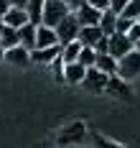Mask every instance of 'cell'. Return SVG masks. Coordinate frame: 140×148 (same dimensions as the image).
I'll return each mask as SVG.
<instances>
[{"label":"cell","instance_id":"cell-12","mask_svg":"<svg viewBox=\"0 0 140 148\" xmlns=\"http://www.w3.org/2000/svg\"><path fill=\"white\" fill-rule=\"evenodd\" d=\"M102 36H105V33H102L99 26H82V28H79L77 41H79L82 46H92V49H94V44H97Z\"/></svg>","mask_w":140,"mask_h":148},{"label":"cell","instance_id":"cell-8","mask_svg":"<svg viewBox=\"0 0 140 148\" xmlns=\"http://www.w3.org/2000/svg\"><path fill=\"white\" fill-rule=\"evenodd\" d=\"M74 15H77L79 26H99V18H102V10H97V8H92V5H82V8H77L74 10Z\"/></svg>","mask_w":140,"mask_h":148},{"label":"cell","instance_id":"cell-9","mask_svg":"<svg viewBox=\"0 0 140 148\" xmlns=\"http://www.w3.org/2000/svg\"><path fill=\"white\" fill-rule=\"evenodd\" d=\"M48 46H59L56 38V31L48 28V26H36V49H48Z\"/></svg>","mask_w":140,"mask_h":148},{"label":"cell","instance_id":"cell-1","mask_svg":"<svg viewBox=\"0 0 140 148\" xmlns=\"http://www.w3.org/2000/svg\"><path fill=\"white\" fill-rule=\"evenodd\" d=\"M84 138H87V125L82 120H74V123L64 125L56 133V146L59 148H77L84 143Z\"/></svg>","mask_w":140,"mask_h":148},{"label":"cell","instance_id":"cell-36","mask_svg":"<svg viewBox=\"0 0 140 148\" xmlns=\"http://www.w3.org/2000/svg\"><path fill=\"white\" fill-rule=\"evenodd\" d=\"M77 148H84V146H77Z\"/></svg>","mask_w":140,"mask_h":148},{"label":"cell","instance_id":"cell-25","mask_svg":"<svg viewBox=\"0 0 140 148\" xmlns=\"http://www.w3.org/2000/svg\"><path fill=\"white\" fill-rule=\"evenodd\" d=\"M107 49H109V36H102V38L94 44V51H97V54H107Z\"/></svg>","mask_w":140,"mask_h":148},{"label":"cell","instance_id":"cell-5","mask_svg":"<svg viewBox=\"0 0 140 148\" xmlns=\"http://www.w3.org/2000/svg\"><path fill=\"white\" fill-rule=\"evenodd\" d=\"M107 74H102L97 66H89L87 69V74H84V79H82V87L84 89H89V92H105V87H107Z\"/></svg>","mask_w":140,"mask_h":148},{"label":"cell","instance_id":"cell-32","mask_svg":"<svg viewBox=\"0 0 140 148\" xmlns=\"http://www.w3.org/2000/svg\"><path fill=\"white\" fill-rule=\"evenodd\" d=\"M133 49H135V51H140V38L135 41V44H133Z\"/></svg>","mask_w":140,"mask_h":148},{"label":"cell","instance_id":"cell-34","mask_svg":"<svg viewBox=\"0 0 140 148\" xmlns=\"http://www.w3.org/2000/svg\"><path fill=\"white\" fill-rule=\"evenodd\" d=\"M3 26H5V21H3V18H0V31H3Z\"/></svg>","mask_w":140,"mask_h":148},{"label":"cell","instance_id":"cell-6","mask_svg":"<svg viewBox=\"0 0 140 148\" xmlns=\"http://www.w3.org/2000/svg\"><path fill=\"white\" fill-rule=\"evenodd\" d=\"M105 92L112 95V97H120V100H133V87H130V82L122 79V77H117V74H112L107 79Z\"/></svg>","mask_w":140,"mask_h":148},{"label":"cell","instance_id":"cell-18","mask_svg":"<svg viewBox=\"0 0 140 148\" xmlns=\"http://www.w3.org/2000/svg\"><path fill=\"white\" fill-rule=\"evenodd\" d=\"M20 41H18V31L10 28V26H3V31H0V46L8 51V49H13V46H18Z\"/></svg>","mask_w":140,"mask_h":148},{"label":"cell","instance_id":"cell-20","mask_svg":"<svg viewBox=\"0 0 140 148\" xmlns=\"http://www.w3.org/2000/svg\"><path fill=\"white\" fill-rule=\"evenodd\" d=\"M43 3H46V0H28V5H26V13H28V18H31V23H33V26H38V23H41Z\"/></svg>","mask_w":140,"mask_h":148},{"label":"cell","instance_id":"cell-7","mask_svg":"<svg viewBox=\"0 0 140 148\" xmlns=\"http://www.w3.org/2000/svg\"><path fill=\"white\" fill-rule=\"evenodd\" d=\"M130 51H133V41H130L125 33H112V36H109V49H107L109 56L122 59L125 54H130Z\"/></svg>","mask_w":140,"mask_h":148},{"label":"cell","instance_id":"cell-31","mask_svg":"<svg viewBox=\"0 0 140 148\" xmlns=\"http://www.w3.org/2000/svg\"><path fill=\"white\" fill-rule=\"evenodd\" d=\"M26 5H28V0H10V8H23L26 10Z\"/></svg>","mask_w":140,"mask_h":148},{"label":"cell","instance_id":"cell-33","mask_svg":"<svg viewBox=\"0 0 140 148\" xmlns=\"http://www.w3.org/2000/svg\"><path fill=\"white\" fill-rule=\"evenodd\" d=\"M5 59V49H3V46H0V61Z\"/></svg>","mask_w":140,"mask_h":148},{"label":"cell","instance_id":"cell-22","mask_svg":"<svg viewBox=\"0 0 140 148\" xmlns=\"http://www.w3.org/2000/svg\"><path fill=\"white\" fill-rule=\"evenodd\" d=\"M92 148H127V146H122V143H115V140L105 138L102 133H92Z\"/></svg>","mask_w":140,"mask_h":148},{"label":"cell","instance_id":"cell-4","mask_svg":"<svg viewBox=\"0 0 140 148\" xmlns=\"http://www.w3.org/2000/svg\"><path fill=\"white\" fill-rule=\"evenodd\" d=\"M117 77H122V79H135L140 77V51H130V54H125L122 59H117Z\"/></svg>","mask_w":140,"mask_h":148},{"label":"cell","instance_id":"cell-30","mask_svg":"<svg viewBox=\"0 0 140 148\" xmlns=\"http://www.w3.org/2000/svg\"><path fill=\"white\" fill-rule=\"evenodd\" d=\"M10 10V0H0V18Z\"/></svg>","mask_w":140,"mask_h":148},{"label":"cell","instance_id":"cell-11","mask_svg":"<svg viewBox=\"0 0 140 148\" xmlns=\"http://www.w3.org/2000/svg\"><path fill=\"white\" fill-rule=\"evenodd\" d=\"M3 61L16 64V66H28V64H31V51H28V49H23V46L18 44V46H13V49H8V51H5V59H3Z\"/></svg>","mask_w":140,"mask_h":148},{"label":"cell","instance_id":"cell-35","mask_svg":"<svg viewBox=\"0 0 140 148\" xmlns=\"http://www.w3.org/2000/svg\"><path fill=\"white\" fill-rule=\"evenodd\" d=\"M38 148H48V146H38Z\"/></svg>","mask_w":140,"mask_h":148},{"label":"cell","instance_id":"cell-17","mask_svg":"<svg viewBox=\"0 0 140 148\" xmlns=\"http://www.w3.org/2000/svg\"><path fill=\"white\" fill-rule=\"evenodd\" d=\"M99 28L105 36H112L115 28H117V13H112V10H102V18H99Z\"/></svg>","mask_w":140,"mask_h":148},{"label":"cell","instance_id":"cell-21","mask_svg":"<svg viewBox=\"0 0 140 148\" xmlns=\"http://www.w3.org/2000/svg\"><path fill=\"white\" fill-rule=\"evenodd\" d=\"M79 64L84 66V69H89V66H94V61H97V51H94L92 46H82V51H79Z\"/></svg>","mask_w":140,"mask_h":148},{"label":"cell","instance_id":"cell-13","mask_svg":"<svg viewBox=\"0 0 140 148\" xmlns=\"http://www.w3.org/2000/svg\"><path fill=\"white\" fill-rule=\"evenodd\" d=\"M3 21H5V26H10V28H20V26L31 23V18H28V13H26L23 8H10L8 13L3 15Z\"/></svg>","mask_w":140,"mask_h":148},{"label":"cell","instance_id":"cell-26","mask_svg":"<svg viewBox=\"0 0 140 148\" xmlns=\"http://www.w3.org/2000/svg\"><path fill=\"white\" fill-rule=\"evenodd\" d=\"M125 36H127V38H130V41L135 44V41H138V38H140V21H135V23L130 26V31H127Z\"/></svg>","mask_w":140,"mask_h":148},{"label":"cell","instance_id":"cell-28","mask_svg":"<svg viewBox=\"0 0 140 148\" xmlns=\"http://www.w3.org/2000/svg\"><path fill=\"white\" fill-rule=\"evenodd\" d=\"M87 5H92V8H97V10H107L109 0H87Z\"/></svg>","mask_w":140,"mask_h":148},{"label":"cell","instance_id":"cell-2","mask_svg":"<svg viewBox=\"0 0 140 148\" xmlns=\"http://www.w3.org/2000/svg\"><path fill=\"white\" fill-rule=\"evenodd\" d=\"M69 13H71V10H69V5H66L64 0H46V3H43V13H41V23L48 26V28H56ZM41 23H38V26H41Z\"/></svg>","mask_w":140,"mask_h":148},{"label":"cell","instance_id":"cell-19","mask_svg":"<svg viewBox=\"0 0 140 148\" xmlns=\"http://www.w3.org/2000/svg\"><path fill=\"white\" fill-rule=\"evenodd\" d=\"M79 51H82V44L79 41H71V44L61 46V61L64 64H74L79 59Z\"/></svg>","mask_w":140,"mask_h":148},{"label":"cell","instance_id":"cell-16","mask_svg":"<svg viewBox=\"0 0 140 148\" xmlns=\"http://www.w3.org/2000/svg\"><path fill=\"white\" fill-rule=\"evenodd\" d=\"M94 66H97L102 74H107V77L117 74V59H115V56H109V54H97Z\"/></svg>","mask_w":140,"mask_h":148},{"label":"cell","instance_id":"cell-27","mask_svg":"<svg viewBox=\"0 0 140 148\" xmlns=\"http://www.w3.org/2000/svg\"><path fill=\"white\" fill-rule=\"evenodd\" d=\"M127 3H130V0H109V10L120 15V13H122V8L127 5Z\"/></svg>","mask_w":140,"mask_h":148},{"label":"cell","instance_id":"cell-15","mask_svg":"<svg viewBox=\"0 0 140 148\" xmlns=\"http://www.w3.org/2000/svg\"><path fill=\"white\" fill-rule=\"evenodd\" d=\"M18 31V41H20V46L23 49H28V51H33L36 49V26L33 23H26V26H20Z\"/></svg>","mask_w":140,"mask_h":148},{"label":"cell","instance_id":"cell-10","mask_svg":"<svg viewBox=\"0 0 140 148\" xmlns=\"http://www.w3.org/2000/svg\"><path fill=\"white\" fill-rule=\"evenodd\" d=\"M61 56V46H48V49H33L31 51V61L36 64H54Z\"/></svg>","mask_w":140,"mask_h":148},{"label":"cell","instance_id":"cell-3","mask_svg":"<svg viewBox=\"0 0 140 148\" xmlns=\"http://www.w3.org/2000/svg\"><path fill=\"white\" fill-rule=\"evenodd\" d=\"M79 21H77V15H74V10L64 18L61 23L56 26V38H59V46H66V44H71V41H77V36H79Z\"/></svg>","mask_w":140,"mask_h":148},{"label":"cell","instance_id":"cell-29","mask_svg":"<svg viewBox=\"0 0 140 148\" xmlns=\"http://www.w3.org/2000/svg\"><path fill=\"white\" fill-rule=\"evenodd\" d=\"M64 3L69 5V10H77V8H82V5H84L87 0H64Z\"/></svg>","mask_w":140,"mask_h":148},{"label":"cell","instance_id":"cell-23","mask_svg":"<svg viewBox=\"0 0 140 148\" xmlns=\"http://www.w3.org/2000/svg\"><path fill=\"white\" fill-rule=\"evenodd\" d=\"M122 18H127V21H140V0H130L127 5L122 8Z\"/></svg>","mask_w":140,"mask_h":148},{"label":"cell","instance_id":"cell-24","mask_svg":"<svg viewBox=\"0 0 140 148\" xmlns=\"http://www.w3.org/2000/svg\"><path fill=\"white\" fill-rule=\"evenodd\" d=\"M133 23H135V21H127V18H122V15H117V28H115V33H127Z\"/></svg>","mask_w":140,"mask_h":148},{"label":"cell","instance_id":"cell-14","mask_svg":"<svg viewBox=\"0 0 140 148\" xmlns=\"http://www.w3.org/2000/svg\"><path fill=\"white\" fill-rule=\"evenodd\" d=\"M84 74H87V69H84L79 61H74V64H64V82H66V84H82Z\"/></svg>","mask_w":140,"mask_h":148}]
</instances>
